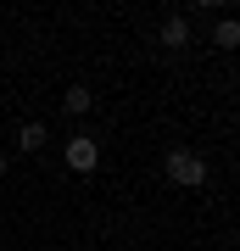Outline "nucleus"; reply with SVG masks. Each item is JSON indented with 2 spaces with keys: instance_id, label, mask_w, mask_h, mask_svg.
<instances>
[{
  "instance_id": "423d86ee",
  "label": "nucleus",
  "mask_w": 240,
  "mask_h": 251,
  "mask_svg": "<svg viewBox=\"0 0 240 251\" xmlns=\"http://www.w3.org/2000/svg\"><path fill=\"white\" fill-rule=\"evenodd\" d=\"M235 39H240V28H235V23H218V45H223V50H229V45H235Z\"/></svg>"
},
{
  "instance_id": "0eeeda50",
  "label": "nucleus",
  "mask_w": 240,
  "mask_h": 251,
  "mask_svg": "<svg viewBox=\"0 0 240 251\" xmlns=\"http://www.w3.org/2000/svg\"><path fill=\"white\" fill-rule=\"evenodd\" d=\"M0 173H6V156H0Z\"/></svg>"
},
{
  "instance_id": "20e7f679",
  "label": "nucleus",
  "mask_w": 240,
  "mask_h": 251,
  "mask_svg": "<svg viewBox=\"0 0 240 251\" xmlns=\"http://www.w3.org/2000/svg\"><path fill=\"white\" fill-rule=\"evenodd\" d=\"M17 140H23V151H39V145H45V123H28Z\"/></svg>"
},
{
  "instance_id": "39448f33",
  "label": "nucleus",
  "mask_w": 240,
  "mask_h": 251,
  "mask_svg": "<svg viewBox=\"0 0 240 251\" xmlns=\"http://www.w3.org/2000/svg\"><path fill=\"white\" fill-rule=\"evenodd\" d=\"M62 106H67V112H89V90H67Z\"/></svg>"
},
{
  "instance_id": "f257e3e1",
  "label": "nucleus",
  "mask_w": 240,
  "mask_h": 251,
  "mask_svg": "<svg viewBox=\"0 0 240 251\" xmlns=\"http://www.w3.org/2000/svg\"><path fill=\"white\" fill-rule=\"evenodd\" d=\"M168 179L190 190V184H201V179H207V162H201L196 151H173V156H168Z\"/></svg>"
},
{
  "instance_id": "7ed1b4c3",
  "label": "nucleus",
  "mask_w": 240,
  "mask_h": 251,
  "mask_svg": "<svg viewBox=\"0 0 240 251\" xmlns=\"http://www.w3.org/2000/svg\"><path fill=\"white\" fill-rule=\"evenodd\" d=\"M185 39H190L185 17H168V23H162V45H185Z\"/></svg>"
},
{
  "instance_id": "f03ea898",
  "label": "nucleus",
  "mask_w": 240,
  "mask_h": 251,
  "mask_svg": "<svg viewBox=\"0 0 240 251\" xmlns=\"http://www.w3.org/2000/svg\"><path fill=\"white\" fill-rule=\"evenodd\" d=\"M95 156H101V151H95V140H89V134H73V140H67V168H73V173H89V168H95Z\"/></svg>"
}]
</instances>
